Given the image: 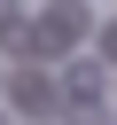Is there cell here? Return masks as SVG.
<instances>
[{
    "label": "cell",
    "mask_w": 117,
    "mask_h": 125,
    "mask_svg": "<svg viewBox=\"0 0 117 125\" xmlns=\"http://www.w3.org/2000/svg\"><path fill=\"white\" fill-rule=\"evenodd\" d=\"M8 23H16V0H0V31H8Z\"/></svg>",
    "instance_id": "2"
},
{
    "label": "cell",
    "mask_w": 117,
    "mask_h": 125,
    "mask_svg": "<svg viewBox=\"0 0 117 125\" xmlns=\"http://www.w3.org/2000/svg\"><path fill=\"white\" fill-rule=\"evenodd\" d=\"M0 125H8V117H0Z\"/></svg>",
    "instance_id": "3"
},
{
    "label": "cell",
    "mask_w": 117,
    "mask_h": 125,
    "mask_svg": "<svg viewBox=\"0 0 117 125\" xmlns=\"http://www.w3.org/2000/svg\"><path fill=\"white\" fill-rule=\"evenodd\" d=\"M16 102H23V109H47L55 94H47V78H23V86H16Z\"/></svg>",
    "instance_id": "1"
}]
</instances>
